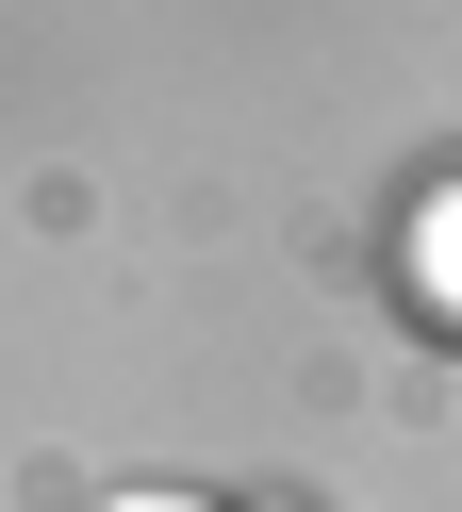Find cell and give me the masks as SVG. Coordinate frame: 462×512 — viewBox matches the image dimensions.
Masks as SVG:
<instances>
[{
	"label": "cell",
	"mask_w": 462,
	"mask_h": 512,
	"mask_svg": "<svg viewBox=\"0 0 462 512\" xmlns=\"http://www.w3.org/2000/svg\"><path fill=\"white\" fill-rule=\"evenodd\" d=\"M116 512H198V496H116Z\"/></svg>",
	"instance_id": "cell-1"
}]
</instances>
